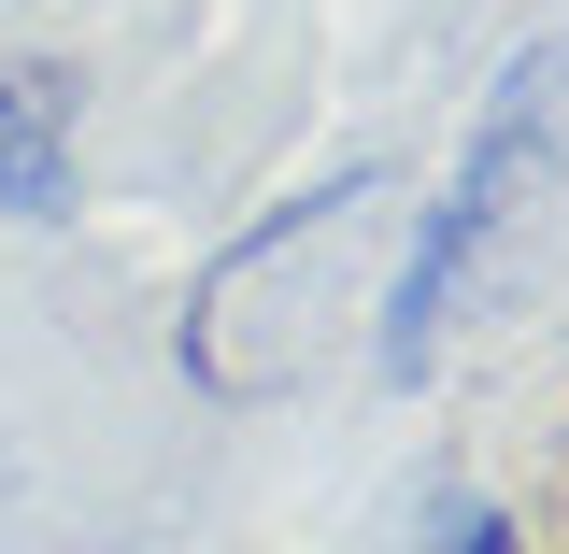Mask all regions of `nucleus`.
<instances>
[{"label":"nucleus","instance_id":"3","mask_svg":"<svg viewBox=\"0 0 569 554\" xmlns=\"http://www.w3.org/2000/svg\"><path fill=\"white\" fill-rule=\"evenodd\" d=\"M427 554H527V541H512V512H498V497H456V512L427 526Z\"/></svg>","mask_w":569,"mask_h":554},{"label":"nucleus","instance_id":"1","mask_svg":"<svg viewBox=\"0 0 569 554\" xmlns=\"http://www.w3.org/2000/svg\"><path fill=\"white\" fill-rule=\"evenodd\" d=\"M556 185H569V29L541 43V58H512V71H498V100L470 114L456 185H441V213L413 228V256H399V284H385V384H427L456 299L498 271V242L556 200Z\"/></svg>","mask_w":569,"mask_h":554},{"label":"nucleus","instance_id":"2","mask_svg":"<svg viewBox=\"0 0 569 554\" xmlns=\"http://www.w3.org/2000/svg\"><path fill=\"white\" fill-rule=\"evenodd\" d=\"M0 213H29V228H58V213H71L58 100H43V85H14V71H0Z\"/></svg>","mask_w":569,"mask_h":554}]
</instances>
